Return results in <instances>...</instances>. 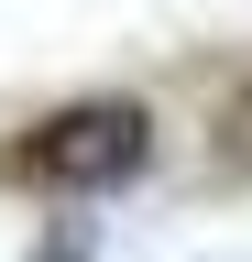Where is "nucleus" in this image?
Instances as JSON below:
<instances>
[{
    "label": "nucleus",
    "mask_w": 252,
    "mask_h": 262,
    "mask_svg": "<svg viewBox=\"0 0 252 262\" xmlns=\"http://www.w3.org/2000/svg\"><path fill=\"white\" fill-rule=\"evenodd\" d=\"M208 175H252V77L230 88V98H219V120H208Z\"/></svg>",
    "instance_id": "f03ea898"
},
{
    "label": "nucleus",
    "mask_w": 252,
    "mask_h": 262,
    "mask_svg": "<svg viewBox=\"0 0 252 262\" xmlns=\"http://www.w3.org/2000/svg\"><path fill=\"white\" fill-rule=\"evenodd\" d=\"M44 262H88V251H77V241H55V251H44Z\"/></svg>",
    "instance_id": "7ed1b4c3"
},
{
    "label": "nucleus",
    "mask_w": 252,
    "mask_h": 262,
    "mask_svg": "<svg viewBox=\"0 0 252 262\" xmlns=\"http://www.w3.org/2000/svg\"><path fill=\"white\" fill-rule=\"evenodd\" d=\"M143 164H153V110L143 98H66V110H44L33 131L0 142V186L99 196V186H132Z\"/></svg>",
    "instance_id": "f257e3e1"
}]
</instances>
